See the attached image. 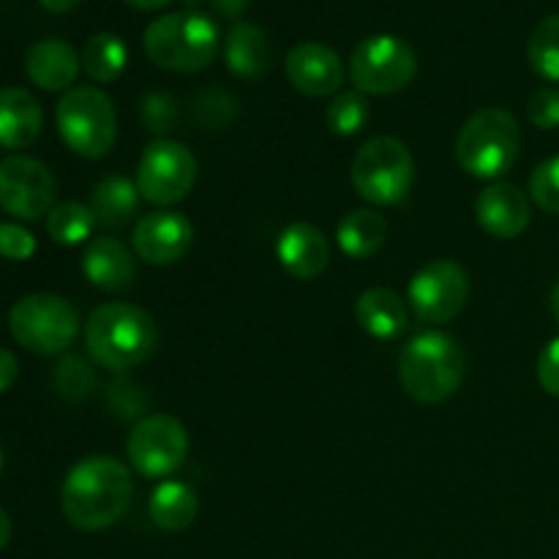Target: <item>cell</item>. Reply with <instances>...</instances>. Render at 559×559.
<instances>
[{
    "mask_svg": "<svg viewBox=\"0 0 559 559\" xmlns=\"http://www.w3.org/2000/svg\"><path fill=\"white\" fill-rule=\"evenodd\" d=\"M224 60H227V69L240 80H257L271 69V38L254 22H235L224 41Z\"/></svg>",
    "mask_w": 559,
    "mask_h": 559,
    "instance_id": "obj_21",
    "label": "cell"
},
{
    "mask_svg": "<svg viewBox=\"0 0 559 559\" xmlns=\"http://www.w3.org/2000/svg\"><path fill=\"white\" fill-rule=\"evenodd\" d=\"M276 257L289 276L309 282L331 265V243L314 224L295 222L278 235Z\"/></svg>",
    "mask_w": 559,
    "mask_h": 559,
    "instance_id": "obj_17",
    "label": "cell"
},
{
    "mask_svg": "<svg viewBox=\"0 0 559 559\" xmlns=\"http://www.w3.org/2000/svg\"><path fill=\"white\" fill-rule=\"evenodd\" d=\"M136 207H140V191H136L134 180L109 175V178L98 180V186L93 189L91 211L96 216V224H102V227H129L131 218L136 216Z\"/></svg>",
    "mask_w": 559,
    "mask_h": 559,
    "instance_id": "obj_24",
    "label": "cell"
},
{
    "mask_svg": "<svg viewBox=\"0 0 559 559\" xmlns=\"http://www.w3.org/2000/svg\"><path fill=\"white\" fill-rule=\"evenodd\" d=\"M369 120V102L360 91H344L336 93L331 104L325 109V123L333 134L338 136H353Z\"/></svg>",
    "mask_w": 559,
    "mask_h": 559,
    "instance_id": "obj_30",
    "label": "cell"
},
{
    "mask_svg": "<svg viewBox=\"0 0 559 559\" xmlns=\"http://www.w3.org/2000/svg\"><path fill=\"white\" fill-rule=\"evenodd\" d=\"M349 175L366 202L377 207L399 205L415 183V158L396 136H371L355 153Z\"/></svg>",
    "mask_w": 559,
    "mask_h": 559,
    "instance_id": "obj_7",
    "label": "cell"
},
{
    "mask_svg": "<svg viewBox=\"0 0 559 559\" xmlns=\"http://www.w3.org/2000/svg\"><path fill=\"white\" fill-rule=\"evenodd\" d=\"M358 325L374 338H396L409 325V304L388 287L366 289L355 304Z\"/></svg>",
    "mask_w": 559,
    "mask_h": 559,
    "instance_id": "obj_22",
    "label": "cell"
},
{
    "mask_svg": "<svg viewBox=\"0 0 559 559\" xmlns=\"http://www.w3.org/2000/svg\"><path fill=\"white\" fill-rule=\"evenodd\" d=\"M44 112L38 98L25 87H3L0 91V147L22 151L33 145L41 134Z\"/></svg>",
    "mask_w": 559,
    "mask_h": 559,
    "instance_id": "obj_20",
    "label": "cell"
},
{
    "mask_svg": "<svg viewBox=\"0 0 559 559\" xmlns=\"http://www.w3.org/2000/svg\"><path fill=\"white\" fill-rule=\"evenodd\" d=\"M475 218L491 238L513 240L530 227L533 207L519 186L497 180V183L486 186L475 200Z\"/></svg>",
    "mask_w": 559,
    "mask_h": 559,
    "instance_id": "obj_16",
    "label": "cell"
},
{
    "mask_svg": "<svg viewBox=\"0 0 559 559\" xmlns=\"http://www.w3.org/2000/svg\"><path fill=\"white\" fill-rule=\"evenodd\" d=\"M418 74L415 49L404 38L377 33L364 38L349 55V80L366 96H391L404 91Z\"/></svg>",
    "mask_w": 559,
    "mask_h": 559,
    "instance_id": "obj_9",
    "label": "cell"
},
{
    "mask_svg": "<svg viewBox=\"0 0 559 559\" xmlns=\"http://www.w3.org/2000/svg\"><path fill=\"white\" fill-rule=\"evenodd\" d=\"M0 473H3V448H0Z\"/></svg>",
    "mask_w": 559,
    "mask_h": 559,
    "instance_id": "obj_44",
    "label": "cell"
},
{
    "mask_svg": "<svg viewBox=\"0 0 559 559\" xmlns=\"http://www.w3.org/2000/svg\"><path fill=\"white\" fill-rule=\"evenodd\" d=\"M388 222L382 213L360 207V211L347 213L336 227V243L353 260H369L385 246Z\"/></svg>",
    "mask_w": 559,
    "mask_h": 559,
    "instance_id": "obj_25",
    "label": "cell"
},
{
    "mask_svg": "<svg viewBox=\"0 0 559 559\" xmlns=\"http://www.w3.org/2000/svg\"><path fill=\"white\" fill-rule=\"evenodd\" d=\"M109 407L120 415V418H140L145 409V393L134 382L118 380L109 388Z\"/></svg>",
    "mask_w": 559,
    "mask_h": 559,
    "instance_id": "obj_35",
    "label": "cell"
},
{
    "mask_svg": "<svg viewBox=\"0 0 559 559\" xmlns=\"http://www.w3.org/2000/svg\"><path fill=\"white\" fill-rule=\"evenodd\" d=\"M140 118L147 131H153V134H167L178 123L175 98H169L167 93H145L140 104Z\"/></svg>",
    "mask_w": 559,
    "mask_h": 559,
    "instance_id": "obj_32",
    "label": "cell"
},
{
    "mask_svg": "<svg viewBox=\"0 0 559 559\" xmlns=\"http://www.w3.org/2000/svg\"><path fill=\"white\" fill-rule=\"evenodd\" d=\"M58 197V180L47 164L31 156H9L0 162V207L22 222L49 216Z\"/></svg>",
    "mask_w": 559,
    "mask_h": 559,
    "instance_id": "obj_13",
    "label": "cell"
},
{
    "mask_svg": "<svg viewBox=\"0 0 559 559\" xmlns=\"http://www.w3.org/2000/svg\"><path fill=\"white\" fill-rule=\"evenodd\" d=\"M156 344V322L140 306L104 304L87 317L85 347L102 369H134L151 358Z\"/></svg>",
    "mask_w": 559,
    "mask_h": 559,
    "instance_id": "obj_2",
    "label": "cell"
},
{
    "mask_svg": "<svg viewBox=\"0 0 559 559\" xmlns=\"http://www.w3.org/2000/svg\"><path fill=\"white\" fill-rule=\"evenodd\" d=\"M530 197L546 213L559 216V156L546 158L530 175Z\"/></svg>",
    "mask_w": 559,
    "mask_h": 559,
    "instance_id": "obj_31",
    "label": "cell"
},
{
    "mask_svg": "<svg viewBox=\"0 0 559 559\" xmlns=\"http://www.w3.org/2000/svg\"><path fill=\"white\" fill-rule=\"evenodd\" d=\"M134 183L151 205H178L197 183L194 153L178 140H153L142 153Z\"/></svg>",
    "mask_w": 559,
    "mask_h": 559,
    "instance_id": "obj_10",
    "label": "cell"
},
{
    "mask_svg": "<svg viewBox=\"0 0 559 559\" xmlns=\"http://www.w3.org/2000/svg\"><path fill=\"white\" fill-rule=\"evenodd\" d=\"M82 273L104 293H123L134 284V257L118 238H93L82 257Z\"/></svg>",
    "mask_w": 559,
    "mask_h": 559,
    "instance_id": "obj_19",
    "label": "cell"
},
{
    "mask_svg": "<svg viewBox=\"0 0 559 559\" xmlns=\"http://www.w3.org/2000/svg\"><path fill=\"white\" fill-rule=\"evenodd\" d=\"M41 9L52 11V14H66V11H74L82 0H38Z\"/></svg>",
    "mask_w": 559,
    "mask_h": 559,
    "instance_id": "obj_39",
    "label": "cell"
},
{
    "mask_svg": "<svg viewBox=\"0 0 559 559\" xmlns=\"http://www.w3.org/2000/svg\"><path fill=\"white\" fill-rule=\"evenodd\" d=\"M60 140L82 158H104L118 140V112L98 87H71L55 107Z\"/></svg>",
    "mask_w": 559,
    "mask_h": 559,
    "instance_id": "obj_6",
    "label": "cell"
},
{
    "mask_svg": "<svg viewBox=\"0 0 559 559\" xmlns=\"http://www.w3.org/2000/svg\"><path fill=\"white\" fill-rule=\"evenodd\" d=\"M538 382L549 396L559 399V336L551 338L538 358Z\"/></svg>",
    "mask_w": 559,
    "mask_h": 559,
    "instance_id": "obj_36",
    "label": "cell"
},
{
    "mask_svg": "<svg viewBox=\"0 0 559 559\" xmlns=\"http://www.w3.org/2000/svg\"><path fill=\"white\" fill-rule=\"evenodd\" d=\"M16 374H20V360L14 358V353L0 347V396L14 385Z\"/></svg>",
    "mask_w": 559,
    "mask_h": 559,
    "instance_id": "obj_37",
    "label": "cell"
},
{
    "mask_svg": "<svg viewBox=\"0 0 559 559\" xmlns=\"http://www.w3.org/2000/svg\"><path fill=\"white\" fill-rule=\"evenodd\" d=\"M527 58L535 74L559 82V14L546 16L535 25L527 41Z\"/></svg>",
    "mask_w": 559,
    "mask_h": 559,
    "instance_id": "obj_28",
    "label": "cell"
},
{
    "mask_svg": "<svg viewBox=\"0 0 559 559\" xmlns=\"http://www.w3.org/2000/svg\"><path fill=\"white\" fill-rule=\"evenodd\" d=\"M134 484L123 462L112 456H87L69 469L60 489V511L71 527L102 533L129 511Z\"/></svg>",
    "mask_w": 559,
    "mask_h": 559,
    "instance_id": "obj_1",
    "label": "cell"
},
{
    "mask_svg": "<svg viewBox=\"0 0 559 559\" xmlns=\"http://www.w3.org/2000/svg\"><path fill=\"white\" fill-rule=\"evenodd\" d=\"M52 385L69 402H85L93 396V391L98 388V377L93 371L91 364H85L76 355H66L52 371Z\"/></svg>",
    "mask_w": 559,
    "mask_h": 559,
    "instance_id": "obj_29",
    "label": "cell"
},
{
    "mask_svg": "<svg viewBox=\"0 0 559 559\" xmlns=\"http://www.w3.org/2000/svg\"><path fill=\"white\" fill-rule=\"evenodd\" d=\"M551 311H555V317L559 320V282L555 284V289H551Z\"/></svg>",
    "mask_w": 559,
    "mask_h": 559,
    "instance_id": "obj_42",
    "label": "cell"
},
{
    "mask_svg": "<svg viewBox=\"0 0 559 559\" xmlns=\"http://www.w3.org/2000/svg\"><path fill=\"white\" fill-rule=\"evenodd\" d=\"M207 3L216 9L218 16H227V20H240L249 9V0H207Z\"/></svg>",
    "mask_w": 559,
    "mask_h": 559,
    "instance_id": "obj_38",
    "label": "cell"
},
{
    "mask_svg": "<svg viewBox=\"0 0 559 559\" xmlns=\"http://www.w3.org/2000/svg\"><path fill=\"white\" fill-rule=\"evenodd\" d=\"M9 331L27 353L60 355L80 336V314L60 295L33 293L11 306Z\"/></svg>",
    "mask_w": 559,
    "mask_h": 559,
    "instance_id": "obj_8",
    "label": "cell"
},
{
    "mask_svg": "<svg viewBox=\"0 0 559 559\" xmlns=\"http://www.w3.org/2000/svg\"><path fill=\"white\" fill-rule=\"evenodd\" d=\"M131 243L147 265H173L194 246V224L178 211H153L134 224Z\"/></svg>",
    "mask_w": 559,
    "mask_h": 559,
    "instance_id": "obj_14",
    "label": "cell"
},
{
    "mask_svg": "<svg viewBox=\"0 0 559 559\" xmlns=\"http://www.w3.org/2000/svg\"><path fill=\"white\" fill-rule=\"evenodd\" d=\"M82 69V60L71 44L60 41V38H44L31 47L25 58V71L31 76L33 85L41 91L58 93L71 91Z\"/></svg>",
    "mask_w": 559,
    "mask_h": 559,
    "instance_id": "obj_18",
    "label": "cell"
},
{
    "mask_svg": "<svg viewBox=\"0 0 559 559\" xmlns=\"http://www.w3.org/2000/svg\"><path fill=\"white\" fill-rule=\"evenodd\" d=\"M96 227L91 205L82 202H60L47 216V235L60 246H80L91 238Z\"/></svg>",
    "mask_w": 559,
    "mask_h": 559,
    "instance_id": "obj_27",
    "label": "cell"
},
{
    "mask_svg": "<svg viewBox=\"0 0 559 559\" xmlns=\"http://www.w3.org/2000/svg\"><path fill=\"white\" fill-rule=\"evenodd\" d=\"M218 25L202 11H175L145 27L142 47L158 69L194 74L207 69L218 52Z\"/></svg>",
    "mask_w": 559,
    "mask_h": 559,
    "instance_id": "obj_3",
    "label": "cell"
},
{
    "mask_svg": "<svg viewBox=\"0 0 559 559\" xmlns=\"http://www.w3.org/2000/svg\"><path fill=\"white\" fill-rule=\"evenodd\" d=\"M36 254V238L22 224H0V257L11 262H27Z\"/></svg>",
    "mask_w": 559,
    "mask_h": 559,
    "instance_id": "obj_33",
    "label": "cell"
},
{
    "mask_svg": "<svg viewBox=\"0 0 559 559\" xmlns=\"http://www.w3.org/2000/svg\"><path fill=\"white\" fill-rule=\"evenodd\" d=\"M462 347L453 336L429 331L415 336L399 358V380L407 396L420 404H440L459 391L464 380Z\"/></svg>",
    "mask_w": 559,
    "mask_h": 559,
    "instance_id": "obj_4",
    "label": "cell"
},
{
    "mask_svg": "<svg viewBox=\"0 0 559 559\" xmlns=\"http://www.w3.org/2000/svg\"><path fill=\"white\" fill-rule=\"evenodd\" d=\"M9 540H11V519H9V513L0 508V551L9 546Z\"/></svg>",
    "mask_w": 559,
    "mask_h": 559,
    "instance_id": "obj_40",
    "label": "cell"
},
{
    "mask_svg": "<svg viewBox=\"0 0 559 559\" xmlns=\"http://www.w3.org/2000/svg\"><path fill=\"white\" fill-rule=\"evenodd\" d=\"M82 69L91 76L93 82H115L126 71V63H129V47H126L123 38L118 33H96L85 41L82 47Z\"/></svg>",
    "mask_w": 559,
    "mask_h": 559,
    "instance_id": "obj_26",
    "label": "cell"
},
{
    "mask_svg": "<svg viewBox=\"0 0 559 559\" xmlns=\"http://www.w3.org/2000/svg\"><path fill=\"white\" fill-rule=\"evenodd\" d=\"M469 298V276L459 262L435 260L420 267L407 287V304L429 325H445Z\"/></svg>",
    "mask_w": 559,
    "mask_h": 559,
    "instance_id": "obj_12",
    "label": "cell"
},
{
    "mask_svg": "<svg viewBox=\"0 0 559 559\" xmlns=\"http://www.w3.org/2000/svg\"><path fill=\"white\" fill-rule=\"evenodd\" d=\"M527 115L538 129L551 131L559 126V87H538L527 102Z\"/></svg>",
    "mask_w": 559,
    "mask_h": 559,
    "instance_id": "obj_34",
    "label": "cell"
},
{
    "mask_svg": "<svg viewBox=\"0 0 559 559\" xmlns=\"http://www.w3.org/2000/svg\"><path fill=\"white\" fill-rule=\"evenodd\" d=\"M153 524L164 533H180L194 524L197 513H200V500L191 486L180 484V480H164L153 489L151 502H147Z\"/></svg>",
    "mask_w": 559,
    "mask_h": 559,
    "instance_id": "obj_23",
    "label": "cell"
},
{
    "mask_svg": "<svg viewBox=\"0 0 559 559\" xmlns=\"http://www.w3.org/2000/svg\"><path fill=\"white\" fill-rule=\"evenodd\" d=\"M289 85L309 98H322L338 93L344 85V63L328 44L300 41L284 60Z\"/></svg>",
    "mask_w": 559,
    "mask_h": 559,
    "instance_id": "obj_15",
    "label": "cell"
},
{
    "mask_svg": "<svg viewBox=\"0 0 559 559\" xmlns=\"http://www.w3.org/2000/svg\"><path fill=\"white\" fill-rule=\"evenodd\" d=\"M202 3H205V0H183L186 11H200Z\"/></svg>",
    "mask_w": 559,
    "mask_h": 559,
    "instance_id": "obj_43",
    "label": "cell"
},
{
    "mask_svg": "<svg viewBox=\"0 0 559 559\" xmlns=\"http://www.w3.org/2000/svg\"><path fill=\"white\" fill-rule=\"evenodd\" d=\"M126 453L142 478H169L189 456V435L173 415H147L131 429Z\"/></svg>",
    "mask_w": 559,
    "mask_h": 559,
    "instance_id": "obj_11",
    "label": "cell"
},
{
    "mask_svg": "<svg viewBox=\"0 0 559 559\" xmlns=\"http://www.w3.org/2000/svg\"><path fill=\"white\" fill-rule=\"evenodd\" d=\"M126 3L134 5V9H140V11H158V9H164V5L173 3V0H126Z\"/></svg>",
    "mask_w": 559,
    "mask_h": 559,
    "instance_id": "obj_41",
    "label": "cell"
},
{
    "mask_svg": "<svg viewBox=\"0 0 559 559\" xmlns=\"http://www.w3.org/2000/svg\"><path fill=\"white\" fill-rule=\"evenodd\" d=\"M522 151V131L508 109L486 107L462 126L456 136V162L467 175L497 180L516 164Z\"/></svg>",
    "mask_w": 559,
    "mask_h": 559,
    "instance_id": "obj_5",
    "label": "cell"
}]
</instances>
